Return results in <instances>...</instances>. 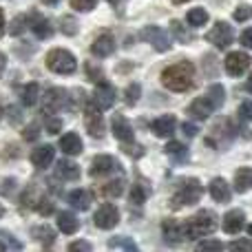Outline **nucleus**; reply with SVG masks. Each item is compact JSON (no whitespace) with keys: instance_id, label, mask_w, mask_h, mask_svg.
Here are the masks:
<instances>
[{"instance_id":"de8ad7c7","label":"nucleus","mask_w":252,"mask_h":252,"mask_svg":"<svg viewBox=\"0 0 252 252\" xmlns=\"http://www.w3.org/2000/svg\"><path fill=\"white\" fill-rule=\"evenodd\" d=\"M97 0H71V7L75 9V11H91L93 7H95Z\"/></svg>"},{"instance_id":"cd10ccee","label":"nucleus","mask_w":252,"mask_h":252,"mask_svg":"<svg viewBox=\"0 0 252 252\" xmlns=\"http://www.w3.org/2000/svg\"><path fill=\"white\" fill-rule=\"evenodd\" d=\"M235 190L237 192H248L252 190V168H239L235 173Z\"/></svg>"},{"instance_id":"f8f14e48","label":"nucleus","mask_w":252,"mask_h":252,"mask_svg":"<svg viewBox=\"0 0 252 252\" xmlns=\"http://www.w3.org/2000/svg\"><path fill=\"white\" fill-rule=\"evenodd\" d=\"M111 173H122L115 157H111V155H95L93 157L91 177H104V175H111Z\"/></svg>"},{"instance_id":"4468645a","label":"nucleus","mask_w":252,"mask_h":252,"mask_svg":"<svg viewBox=\"0 0 252 252\" xmlns=\"http://www.w3.org/2000/svg\"><path fill=\"white\" fill-rule=\"evenodd\" d=\"M111 128H113L115 139H120V142L130 144V142L135 139V130H133V126H130V122L124 118L122 113H115V115H113V120H111Z\"/></svg>"},{"instance_id":"4be33fe9","label":"nucleus","mask_w":252,"mask_h":252,"mask_svg":"<svg viewBox=\"0 0 252 252\" xmlns=\"http://www.w3.org/2000/svg\"><path fill=\"white\" fill-rule=\"evenodd\" d=\"M60 148H62V153L64 155H80L82 153V139H80V135L78 133H64L60 137Z\"/></svg>"},{"instance_id":"c03bdc74","label":"nucleus","mask_w":252,"mask_h":252,"mask_svg":"<svg viewBox=\"0 0 252 252\" xmlns=\"http://www.w3.org/2000/svg\"><path fill=\"white\" fill-rule=\"evenodd\" d=\"M197 250L199 252H219V250H223V244L221 241H215V239H206V241H201L199 246H197Z\"/></svg>"},{"instance_id":"2eb2a0df","label":"nucleus","mask_w":252,"mask_h":252,"mask_svg":"<svg viewBox=\"0 0 252 252\" xmlns=\"http://www.w3.org/2000/svg\"><path fill=\"white\" fill-rule=\"evenodd\" d=\"M53 157H56V148H53L51 144H44V146H38L31 151V164H33L35 168L44 170L47 166L53 164Z\"/></svg>"},{"instance_id":"4d7b16f0","label":"nucleus","mask_w":252,"mask_h":252,"mask_svg":"<svg viewBox=\"0 0 252 252\" xmlns=\"http://www.w3.org/2000/svg\"><path fill=\"white\" fill-rule=\"evenodd\" d=\"M4 66H7V56H4V53H0V75L4 73Z\"/></svg>"},{"instance_id":"052dcab7","label":"nucleus","mask_w":252,"mask_h":252,"mask_svg":"<svg viewBox=\"0 0 252 252\" xmlns=\"http://www.w3.org/2000/svg\"><path fill=\"white\" fill-rule=\"evenodd\" d=\"M246 89H248V93H252V73H250V78H248V82H246Z\"/></svg>"},{"instance_id":"0eeeda50","label":"nucleus","mask_w":252,"mask_h":252,"mask_svg":"<svg viewBox=\"0 0 252 252\" xmlns=\"http://www.w3.org/2000/svg\"><path fill=\"white\" fill-rule=\"evenodd\" d=\"M84 124L91 137H104V120H102V111L97 109L93 102L84 106Z\"/></svg>"},{"instance_id":"a878e982","label":"nucleus","mask_w":252,"mask_h":252,"mask_svg":"<svg viewBox=\"0 0 252 252\" xmlns=\"http://www.w3.org/2000/svg\"><path fill=\"white\" fill-rule=\"evenodd\" d=\"M58 228L64 235H75L80 230V219L73 213H60L58 215Z\"/></svg>"},{"instance_id":"b1692460","label":"nucleus","mask_w":252,"mask_h":252,"mask_svg":"<svg viewBox=\"0 0 252 252\" xmlns=\"http://www.w3.org/2000/svg\"><path fill=\"white\" fill-rule=\"evenodd\" d=\"M31 18H33V22H31V31H33L35 35H38L40 40H47L53 35V27L51 22L47 20V18L38 16V13H31Z\"/></svg>"},{"instance_id":"f03ea898","label":"nucleus","mask_w":252,"mask_h":252,"mask_svg":"<svg viewBox=\"0 0 252 252\" xmlns=\"http://www.w3.org/2000/svg\"><path fill=\"white\" fill-rule=\"evenodd\" d=\"M215 228H217V215L213 210H199L195 217L186 221V237L188 239H199V237L215 232Z\"/></svg>"},{"instance_id":"7c9ffc66","label":"nucleus","mask_w":252,"mask_h":252,"mask_svg":"<svg viewBox=\"0 0 252 252\" xmlns=\"http://www.w3.org/2000/svg\"><path fill=\"white\" fill-rule=\"evenodd\" d=\"M186 20H188V25H190V27H204L206 22H208V11H206V9H201V7H195V9H190V11H188Z\"/></svg>"},{"instance_id":"f257e3e1","label":"nucleus","mask_w":252,"mask_h":252,"mask_svg":"<svg viewBox=\"0 0 252 252\" xmlns=\"http://www.w3.org/2000/svg\"><path fill=\"white\" fill-rule=\"evenodd\" d=\"M195 78H197L195 66L188 60L170 64L161 71V84H164L168 91H175V93H186V91H190V89H195V82H197Z\"/></svg>"},{"instance_id":"ea45409f","label":"nucleus","mask_w":252,"mask_h":252,"mask_svg":"<svg viewBox=\"0 0 252 252\" xmlns=\"http://www.w3.org/2000/svg\"><path fill=\"white\" fill-rule=\"evenodd\" d=\"M62 33L64 35H75L78 33V20L73 16H64L62 18Z\"/></svg>"},{"instance_id":"2f4dec72","label":"nucleus","mask_w":252,"mask_h":252,"mask_svg":"<svg viewBox=\"0 0 252 252\" xmlns=\"http://www.w3.org/2000/svg\"><path fill=\"white\" fill-rule=\"evenodd\" d=\"M148 192H151V188L146 186V182L133 184V190H130V201H133V204H144V201L148 199Z\"/></svg>"},{"instance_id":"6e6552de","label":"nucleus","mask_w":252,"mask_h":252,"mask_svg":"<svg viewBox=\"0 0 252 252\" xmlns=\"http://www.w3.org/2000/svg\"><path fill=\"white\" fill-rule=\"evenodd\" d=\"M69 97L71 95H66L64 89L51 87L47 93H44V102H42L44 113H60V111L69 104Z\"/></svg>"},{"instance_id":"c85d7f7f","label":"nucleus","mask_w":252,"mask_h":252,"mask_svg":"<svg viewBox=\"0 0 252 252\" xmlns=\"http://www.w3.org/2000/svg\"><path fill=\"white\" fill-rule=\"evenodd\" d=\"M38 97H40V87L35 82H29V84H25V87H22L20 100H22V104H25V106H33L35 102H38Z\"/></svg>"},{"instance_id":"a19ab883","label":"nucleus","mask_w":252,"mask_h":252,"mask_svg":"<svg viewBox=\"0 0 252 252\" xmlns=\"http://www.w3.org/2000/svg\"><path fill=\"white\" fill-rule=\"evenodd\" d=\"M170 31H173V33L177 35V40H182V42H188V40L192 38V35L188 33L186 29H184V25H182L179 20H173V22H170Z\"/></svg>"},{"instance_id":"6e6d98bb","label":"nucleus","mask_w":252,"mask_h":252,"mask_svg":"<svg viewBox=\"0 0 252 252\" xmlns=\"http://www.w3.org/2000/svg\"><path fill=\"white\" fill-rule=\"evenodd\" d=\"M4 184H7V186L2 188V195H9V192L16 188V179H4Z\"/></svg>"},{"instance_id":"680f3d73","label":"nucleus","mask_w":252,"mask_h":252,"mask_svg":"<svg viewBox=\"0 0 252 252\" xmlns=\"http://www.w3.org/2000/svg\"><path fill=\"white\" fill-rule=\"evenodd\" d=\"M106 2H111V4H113V7H118V4L122 2V0H106Z\"/></svg>"},{"instance_id":"ddd939ff","label":"nucleus","mask_w":252,"mask_h":252,"mask_svg":"<svg viewBox=\"0 0 252 252\" xmlns=\"http://www.w3.org/2000/svg\"><path fill=\"white\" fill-rule=\"evenodd\" d=\"M115 100H118V93H115V89L111 87L109 82H100V84H97L95 93H93V97H91V102L100 111L111 109V106L115 104Z\"/></svg>"},{"instance_id":"20e7f679","label":"nucleus","mask_w":252,"mask_h":252,"mask_svg":"<svg viewBox=\"0 0 252 252\" xmlns=\"http://www.w3.org/2000/svg\"><path fill=\"white\" fill-rule=\"evenodd\" d=\"M201 195H204V186L199 184V179H188V182H184V186L173 195L170 206H173L175 210L184 208V206H192L201 199Z\"/></svg>"},{"instance_id":"412c9836","label":"nucleus","mask_w":252,"mask_h":252,"mask_svg":"<svg viewBox=\"0 0 252 252\" xmlns=\"http://www.w3.org/2000/svg\"><path fill=\"white\" fill-rule=\"evenodd\" d=\"M244 223H246L244 210H230V213L223 215V230H226L228 235H237V232H241Z\"/></svg>"},{"instance_id":"69168bd1","label":"nucleus","mask_w":252,"mask_h":252,"mask_svg":"<svg viewBox=\"0 0 252 252\" xmlns=\"http://www.w3.org/2000/svg\"><path fill=\"white\" fill-rule=\"evenodd\" d=\"M248 232H250V235H252V223H250V226H248Z\"/></svg>"},{"instance_id":"79ce46f5","label":"nucleus","mask_w":252,"mask_h":252,"mask_svg":"<svg viewBox=\"0 0 252 252\" xmlns=\"http://www.w3.org/2000/svg\"><path fill=\"white\" fill-rule=\"evenodd\" d=\"M44 126H47V133H51V135H56V133H60V130H62V122H60V118H56L53 113H47Z\"/></svg>"},{"instance_id":"a211bd4d","label":"nucleus","mask_w":252,"mask_h":252,"mask_svg":"<svg viewBox=\"0 0 252 252\" xmlns=\"http://www.w3.org/2000/svg\"><path fill=\"white\" fill-rule=\"evenodd\" d=\"M215 111V104L210 102V97H197V100H192V104L188 106V113L192 115L195 120H208L210 113Z\"/></svg>"},{"instance_id":"3c124183","label":"nucleus","mask_w":252,"mask_h":252,"mask_svg":"<svg viewBox=\"0 0 252 252\" xmlns=\"http://www.w3.org/2000/svg\"><path fill=\"white\" fill-rule=\"evenodd\" d=\"M69 250H73V252L75 250H87L89 252V250H93V246L89 244V241H73V244L69 246Z\"/></svg>"},{"instance_id":"9d476101","label":"nucleus","mask_w":252,"mask_h":252,"mask_svg":"<svg viewBox=\"0 0 252 252\" xmlns=\"http://www.w3.org/2000/svg\"><path fill=\"white\" fill-rule=\"evenodd\" d=\"M161 235H164V239L168 241V244L177 246L182 244V241H186V221H177V219H164V223H161Z\"/></svg>"},{"instance_id":"c9c22d12","label":"nucleus","mask_w":252,"mask_h":252,"mask_svg":"<svg viewBox=\"0 0 252 252\" xmlns=\"http://www.w3.org/2000/svg\"><path fill=\"white\" fill-rule=\"evenodd\" d=\"M139 95H142V87H139L137 82H130L128 87H126V91H124V102L128 106H133L135 102L139 100Z\"/></svg>"},{"instance_id":"bb28decb","label":"nucleus","mask_w":252,"mask_h":252,"mask_svg":"<svg viewBox=\"0 0 252 252\" xmlns=\"http://www.w3.org/2000/svg\"><path fill=\"white\" fill-rule=\"evenodd\" d=\"M66 199H69V204L73 206L75 210H89V208H91V195H89L87 190H82V188L71 190Z\"/></svg>"},{"instance_id":"338daca9","label":"nucleus","mask_w":252,"mask_h":252,"mask_svg":"<svg viewBox=\"0 0 252 252\" xmlns=\"http://www.w3.org/2000/svg\"><path fill=\"white\" fill-rule=\"evenodd\" d=\"M0 120H2V106H0Z\"/></svg>"},{"instance_id":"f704fd0d","label":"nucleus","mask_w":252,"mask_h":252,"mask_svg":"<svg viewBox=\"0 0 252 252\" xmlns=\"http://www.w3.org/2000/svg\"><path fill=\"white\" fill-rule=\"evenodd\" d=\"M208 97L215 104V109H219V106L223 104V100H226V89H223L221 84H213V87L208 89Z\"/></svg>"},{"instance_id":"72a5a7b5","label":"nucleus","mask_w":252,"mask_h":252,"mask_svg":"<svg viewBox=\"0 0 252 252\" xmlns=\"http://www.w3.org/2000/svg\"><path fill=\"white\" fill-rule=\"evenodd\" d=\"M33 235H35V239L42 241L44 246H51L53 241H56V232H53V228H49L47 223H44V226L33 228Z\"/></svg>"},{"instance_id":"5701e85b","label":"nucleus","mask_w":252,"mask_h":252,"mask_svg":"<svg viewBox=\"0 0 252 252\" xmlns=\"http://www.w3.org/2000/svg\"><path fill=\"white\" fill-rule=\"evenodd\" d=\"M56 175L64 182H75L80 177V166L71 159H60L56 166Z\"/></svg>"},{"instance_id":"a18cd8bd","label":"nucleus","mask_w":252,"mask_h":252,"mask_svg":"<svg viewBox=\"0 0 252 252\" xmlns=\"http://www.w3.org/2000/svg\"><path fill=\"white\" fill-rule=\"evenodd\" d=\"M22 137L27 139V142H35V139L40 137V126L38 124H29V126H25V130H22Z\"/></svg>"},{"instance_id":"423d86ee","label":"nucleus","mask_w":252,"mask_h":252,"mask_svg":"<svg viewBox=\"0 0 252 252\" xmlns=\"http://www.w3.org/2000/svg\"><path fill=\"white\" fill-rule=\"evenodd\" d=\"M206 40L213 42L217 49H223V47H228V44L235 40V31H232V27L228 25V22L219 20V22H215V27L206 33Z\"/></svg>"},{"instance_id":"f3484780","label":"nucleus","mask_w":252,"mask_h":252,"mask_svg":"<svg viewBox=\"0 0 252 252\" xmlns=\"http://www.w3.org/2000/svg\"><path fill=\"white\" fill-rule=\"evenodd\" d=\"M208 190H210V197H213L215 201H219V204H228L232 197L230 186H228V182L223 177H215L213 182H210Z\"/></svg>"},{"instance_id":"09e8293b","label":"nucleus","mask_w":252,"mask_h":252,"mask_svg":"<svg viewBox=\"0 0 252 252\" xmlns=\"http://www.w3.org/2000/svg\"><path fill=\"white\" fill-rule=\"evenodd\" d=\"M35 210H38V213L42 215V217H47V215H51L53 210H56V206H53V201H51V199H47V197H44V199L38 204V208H35Z\"/></svg>"},{"instance_id":"9b49d317","label":"nucleus","mask_w":252,"mask_h":252,"mask_svg":"<svg viewBox=\"0 0 252 252\" xmlns=\"http://www.w3.org/2000/svg\"><path fill=\"white\" fill-rule=\"evenodd\" d=\"M142 40H146L148 44H153V47L157 49L159 53H164V51H168L170 49V35L166 33L164 29H159V27H146V29H142Z\"/></svg>"},{"instance_id":"5fc2aeb1","label":"nucleus","mask_w":252,"mask_h":252,"mask_svg":"<svg viewBox=\"0 0 252 252\" xmlns=\"http://www.w3.org/2000/svg\"><path fill=\"white\" fill-rule=\"evenodd\" d=\"M7 113H9V122H13V124H18V122H20V111H18L16 106H9V111H7Z\"/></svg>"},{"instance_id":"8fccbe9b","label":"nucleus","mask_w":252,"mask_h":252,"mask_svg":"<svg viewBox=\"0 0 252 252\" xmlns=\"http://www.w3.org/2000/svg\"><path fill=\"white\" fill-rule=\"evenodd\" d=\"M230 250L239 252V250H246V252H252V241L250 239H241V241H232L230 244Z\"/></svg>"},{"instance_id":"c756f323","label":"nucleus","mask_w":252,"mask_h":252,"mask_svg":"<svg viewBox=\"0 0 252 252\" xmlns=\"http://www.w3.org/2000/svg\"><path fill=\"white\" fill-rule=\"evenodd\" d=\"M109 248L111 250H126V252H135L137 244L130 237H111L109 239Z\"/></svg>"},{"instance_id":"603ef678","label":"nucleus","mask_w":252,"mask_h":252,"mask_svg":"<svg viewBox=\"0 0 252 252\" xmlns=\"http://www.w3.org/2000/svg\"><path fill=\"white\" fill-rule=\"evenodd\" d=\"M182 130H184V135H186V137H195V135H197V130H199V128H197L195 124H188V122H184V124H182Z\"/></svg>"},{"instance_id":"4c0bfd02","label":"nucleus","mask_w":252,"mask_h":252,"mask_svg":"<svg viewBox=\"0 0 252 252\" xmlns=\"http://www.w3.org/2000/svg\"><path fill=\"white\" fill-rule=\"evenodd\" d=\"M27 22H29V16H16V18H13L11 29H9V31H11V35H22V33H25L27 27H29Z\"/></svg>"},{"instance_id":"49530a36","label":"nucleus","mask_w":252,"mask_h":252,"mask_svg":"<svg viewBox=\"0 0 252 252\" xmlns=\"http://www.w3.org/2000/svg\"><path fill=\"white\" fill-rule=\"evenodd\" d=\"M239 118L244 120V122H252V100H246V102H241L239 104Z\"/></svg>"},{"instance_id":"aec40b11","label":"nucleus","mask_w":252,"mask_h":252,"mask_svg":"<svg viewBox=\"0 0 252 252\" xmlns=\"http://www.w3.org/2000/svg\"><path fill=\"white\" fill-rule=\"evenodd\" d=\"M44 197H47V192H44L38 184H29V186H27V190L22 192L20 201H22V206H25V208H33L35 210V208H38V204L44 199Z\"/></svg>"},{"instance_id":"13d9d810","label":"nucleus","mask_w":252,"mask_h":252,"mask_svg":"<svg viewBox=\"0 0 252 252\" xmlns=\"http://www.w3.org/2000/svg\"><path fill=\"white\" fill-rule=\"evenodd\" d=\"M4 35V13H2V9H0V38Z\"/></svg>"},{"instance_id":"e2e57ef3","label":"nucleus","mask_w":252,"mask_h":252,"mask_svg":"<svg viewBox=\"0 0 252 252\" xmlns=\"http://www.w3.org/2000/svg\"><path fill=\"white\" fill-rule=\"evenodd\" d=\"M173 4H184V2H188V0H170Z\"/></svg>"},{"instance_id":"393cba45","label":"nucleus","mask_w":252,"mask_h":252,"mask_svg":"<svg viewBox=\"0 0 252 252\" xmlns=\"http://www.w3.org/2000/svg\"><path fill=\"white\" fill-rule=\"evenodd\" d=\"M124 186H126V179H124V175H120V177L111 179V182H106L102 186V197L104 199H118L124 192Z\"/></svg>"},{"instance_id":"1a4fd4ad","label":"nucleus","mask_w":252,"mask_h":252,"mask_svg":"<svg viewBox=\"0 0 252 252\" xmlns=\"http://www.w3.org/2000/svg\"><path fill=\"white\" fill-rule=\"evenodd\" d=\"M93 221H95L97 228H102V230H111V228L118 226L120 221V210L115 208L113 204H102L100 208L95 210V217H93Z\"/></svg>"},{"instance_id":"39448f33","label":"nucleus","mask_w":252,"mask_h":252,"mask_svg":"<svg viewBox=\"0 0 252 252\" xmlns=\"http://www.w3.org/2000/svg\"><path fill=\"white\" fill-rule=\"evenodd\" d=\"M250 64H252V58L244 51H232V53H228L226 60H223V66H226L228 75H232V78L244 75L246 71L250 69Z\"/></svg>"},{"instance_id":"e433bc0d","label":"nucleus","mask_w":252,"mask_h":252,"mask_svg":"<svg viewBox=\"0 0 252 252\" xmlns=\"http://www.w3.org/2000/svg\"><path fill=\"white\" fill-rule=\"evenodd\" d=\"M2 250H22V244L18 239H13L11 235L2 232V235H0V252Z\"/></svg>"},{"instance_id":"473e14b6","label":"nucleus","mask_w":252,"mask_h":252,"mask_svg":"<svg viewBox=\"0 0 252 252\" xmlns=\"http://www.w3.org/2000/svg\"><path fill=\"white\" fill-rule=\"evenodd\" d=\"M166 155H170L177 161H186L188 159V148L184 146L182 142H170L168 146H166Z\"/></svg>"},{"instance_id":"58836bf2","label":"nucleus","mask_w":252,"mask_h":252,"mask_svg":"<svg viewBox=\"0 0 252 252\" xmlns=\"http://www.w3.org/2000/svg\"><path fill=\"white\" fill-rule=\"evenodd\" d=\"M87 73H89V80L95 84L104 82V71L100 69V66H95L93 62H87Z\"/></svg>"},{"instance_id":"37998d69","label":"nucleus","mask_w":252,"mask_h":252,"mask_svg":"<svg viewBox=\"0 0 252 252\" xmlns=\"http://www.w3.org/2000/svg\"><path fill=\"white\" fill-rule=\"evenodd\" d=\"M232 18H235L237 22H246L252 18V7L250 4H241V7L235 9V13H232Z\"/></svg>"},{"instance_id":"bf43d9fd","label":"nucleus","mask_w":252,"mask_h":252,"mask_svg":"<svg viewBox=\"0 0 252 252\" xmlns=\"http://www.w3.org/2000/svg\"><path fill=\"white\" fill-rule=\"evenodd\" d=\"M42 2H44V4H47V7H56V4H58V2H60V0H42Z\"/></svg>"},{"instance_id":"6ab92c4d","label":"nucleus","mask_w":252,"mask_h":252,"mask_svg":"<svg viewBox=\"0 0 252 252\" xmlns=\"http://www.w3.org/2000/svg\"><path fill=\"white\" fill-rule=\"evenodd\" d=\"M175 126H177V120L175 115H161L155 122L151 124V130L157 135V137H170L175 133Z\"/></svg>"},{"instance_id":"7ed1b4c3","label":"nucleus","mask_w":252,"mask_h":252,"mask_svg":"<svg viewBox=\"0 0 252 252\" xmlns=\"http://www.w3.org/2000/svg\"><path fill=\"white\" fill-rule=\"evenodd\" d=\"M44 62H47V69L58 75H71L78 69L75 56L71 51H66V49H51V51L47 53V60Z\"/></svg>"},{"instance_id":"864d4df0","label":"nucleus","mask_w":252,"mask_h":252,"mask_svg":"<svg viewBox=\"0 0 252 252\" xmlns=\"http://www.w3.org/2000/svg\"><path fill=\"white\" fill-rule=\"evenodd\" d=\"M241 44H244L246 49H252V29H246L244 33H241Z\"/></svg>"},{"instance_id":"0e129e2a","label":"nucleus","mask_w":252,"mask_h":252,"mask_svg":"<svg viewBox=\"0 0 252 252\" xmlns=\"http://www.w3.org/2000/svg\"><path fill=\"white\" fill-rule=\"evenodd\" d=\"M2 215H4V208H2V206H0V217H2Z\"/></svg>"},{"instance_id":"dca6fc26","label":"nucleus","mask_w":252,"mask_h":252,"mask_svg":"<svg viewBox=\"0 0 252 252\" xmlns=\"http://www.w3.org/2000/svg\"><path fill=\"white\" fill-rule=\"evenodd\" d=\"M115 51V38L111 33H102L93 40L91 44V53L95 58H109Z\"/></svg>"}]
</instances>
